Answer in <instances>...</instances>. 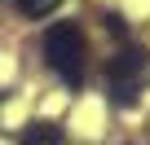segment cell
Instances as JSON below:
<instances>
[{"instance_id": "cell-1", "label": "cell", "mask_w": 150, "mask_h": 145, "mask_svg": "<svg viewBox=\"0 0 150 145\" xmlns=\"http://www.w3.org/2000/svg\"><path fill=\"white\" fill-rule=\"evenodd\" d=\"M44 62L53 66V75L71 88L84 84V70H88V44H84V31L75 22H57L44 31Z\"/></svg>"}, {"instance_id": "cell-2", "label": "cell", "mask_w": 150, "mask_h": 145, "mask_svg": "<svg viewBox=\"0 0 150 145\" xmlns=\"http://www.w3.org/2000/svg\"><path fill=\"white\" fill-rule=\"evenodd\" d=\"M141 75H146V53H137V48H124V53H115L106 62V88H110L115 106H132L137 101Z\"/></svg>"}, {"instance_id": "cell-3", "label": "cell", "mask_w": 150, "mask_h": 145, "mask_svg": "<svg viewBox=\"0 0 150 145\" xmlns=\"http://www.w3.org/2000/svg\"><path fill=\"white\" fill-rule=\"evenodd\" d=\"M18 145H66V132H62V123L40 119V123H31V127L22 132V141H18Z\"/></svg>"}, {"instance_id": "cell-4", "label": "cell", "mask_w": 150, "mask_h": 145, "mask_svg": "<svg viewBox=\"0 0 150 145\" xmlns=\"http://www.w3.org/2000/svg\"><path fill=\"white\" fill-rule=\"evenodd\" d=\"M62 5V0H18V9L27 13V18H44V13H53Z\"/></svg>"}]
</instances>
